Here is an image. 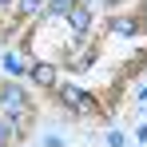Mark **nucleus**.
Instances as JSON below:
<instances>
[{"label": "nucleus", "instance_id": "1", "mask_svg": "<svg viewBox=\"0 0 147 147\" xmlns=\"http://www.w3.org/2000/svg\"><path fill=\"white\" fill-rule=\"evenodd\" d=\"M60 103H64V107H72V111H80V115L99 111V99H92L88 92H80V88H60Z\"/></svg>", "mask_w": 147, "mask_h": 147}, {"label": "nucleus", "instance_id": "2", "mask_svg": "<svg viewBox=\"0 0 147 147\" xmlns=\"http://www.w3.org/2000/svg\"><path fill=\"white\" fill-rule=\"evenodd\" d=\"M28 76H32V84H36V88H56L60 68H56V64H48V60H40V64H32V68H28Z\"/></svg>", "mask_w": 147, "mask_h": 147}, {"label": "nucleus", "instance_id": "3", "mask_svg": "<svg viewBox=\"0 0 147 147\" xmlns=\"http://www.w3.org/2000/svg\"><path fill=\"white\" fill-rule=\"evenodd\" d=\"M68 24H72V32H76V36H80V40H84V36L92 32V12H88L84 4H76L72 12H68Z\"/></svg>", "mask_w": 147, "mask_h": 147}, {"label": "nucleus", "instance_id": "4", "mask_svg": "<svg viewBox=\"0 0 147 147\" xmlns=\"http://www.w3.org/2000/svg\"><path fill=\"white\" fill-rule=\"evenodd\" d=\"M0 64H4V72H8V76H28V68H32V64H24L16 52H4V60H0Z\"/></svg>", "mask_w": 147, "mask_h": 147}, {"label": "nucleus", "instance_id": "5", "mask_svg": "<svg viewBox=\"0 0 147 147\" xmlns=\"http://www.w3.org/2000/svg\"><path fill=\"white\" fill-rule=\"evenodd\" d=\"M96 56H99V52L92 48V44H88L84 52H76V56H72V68H76V72H88V68L96 64Z\"/></svg>", "mask_w": 147, "mask_h": 147}, {"label": "nucleus", "instance_id": "6", "mask_svg": "<svg viewBox=\"0 0 147 147\" xmlns=\"http://www.w3.org/2000/svg\"><path fill=\"white\" fill-rule=\"evenodd\" d=\"M111 32L123 36V40H131V36H139V20H131V16L127 20H111Z\"/></svg>", "mask_w": 147, "mask_h": 147}, {"label": "nucleus", "instance_id": "7", "mask_svg": "<svg viewBox=\"0 0 147 147\" xmlns=\"http://www.w3.org/2000/svg\"><path fill=\"white\" fill-rule=\"evenodd\" d=\"M40 147H68V139H64V131H56V127H44V135H40Z\"/></svg>", "mask_w": 147, "mask_h": 147}, {"label": "nucleus", "instance_id": "8", "mask_svg": "<svg viewBox=\"0 0 147 147\" xmlns=\"http://www.w3.org/2000/svg\"><path fill=\"white\" fill-rule=\"evenodd\" d=\"M103 143L107 147H127V131H123V127H111V131L103 135Z\"/></svg>", "mask_w": 147, "mask_h": 147}, {"label": "nucleus", "instance_id": "9", "mask_svg": "<svg viewBox=\"0 0 147 147\" xmlns=\"http://www.w3.org/2000/svg\"><path fill=\"white\" fill-rule=\"evenodd\" d=\"M72 8H76V0H52V4H48V16H68Z\"/></svg>", "mask_w": 147, "mask_h": 147}, {"label": "nucleus", "instance_id": "10", "mask_svg": "<svg viewBox=\"0 0 147 147\" xmlns=\"http://www.w3.org/2000/svg\"><path fill=\"white\" fill-rule=\"evenodd\" d=\"M12 135H16V127H12V123L0 115V147H8V143H12Z\"/></svg>", "mask_w": 147, "mask_h": 147}, {"label": "nucleus", "instance_id": "11", "mask_svg": "<svg viewBox=\"0 0 147 147\" xmlns=\"http://www.w3.org/2000/svg\"><path fill=\"white\" fill-rule=\"evenodd\" d=\"M16 8H20V16H36L40 12V0H16Z\"/></svg>", "mask_w": 147, "mask_h": 147}, {"label": "nucleus", "instance_id": "12", "mask_svg": "<svg viewBox=\"0 0 147 147\" xmlns=\"http://www.w3.org/2000/svg\"><path fill=\"white\" fill-rule=\"evenodd\" d=\"M135 139H139V143H147V123H139V127H135Z\"/></svg>", "mask_w": 147, "mask_h": 147}, {"label": "nucleus", "instance_id": "13", "mask_svg": "<svg viewBox=\"0 0 147 147\" xmlns=\"http://www.w3.org/2000/svg\"><path fill=\"white\" fill-rule=\"evenodd\" d=\"M139 32H147V16H143V20H139Z\"/></svg>", "mask_w": 147, "mask_h": 147}, {"label": "nucleus", "instance_id": "14", "mask_svg": "<svg viewBox=\"0 0 147 147\" xmlns=\"http://www.w3.org/2000/svg\"><path fill=\"white\" fill-rule=\"evenodd\" d=\"M8 4H12V0H0V8H8Z\"/></svg>", "mask_w": 147, "mask_h": 147}]
</instances>
